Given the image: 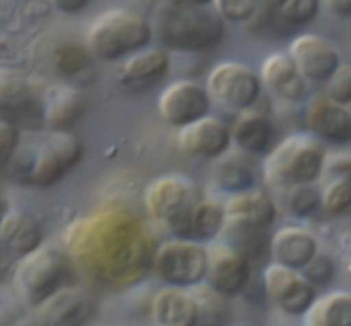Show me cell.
Here are the masks:
<instances>
[{"label": "cell", "instance_id": "obj_1", "mask_svg": "<svg viewBox=\"0 0 351 326\" xmlns=\"http://www.w3.org/2000/svg\"><path fill=\"white\" fill-rule=\"evenodd\" d=\"M65 251L86 278L105 288L137 283L153 268V237L122 209L99 211L65 230Z\"/></svg>", "mask_w": 351, "mask_h": 326}, {"label": "cell", "instance_id": "obj_2", "mask_svg": "<svg viewBox=\"0 0 351 326\" xmlns=\"http://www.w3.org/2000/svg\"><path fill=\"white\" fill-rule=\"evenodd\" d=\"M154 27L165 47L187 54L211 50L225 36V21L215 7L202 2H163L154 16Z\"/></svg>", "mask_w": 351, "mask_h": 326}, {"label": "cell", "instance_id": "obj_3", "mask_svg": "<svg viewBox=\"0 0 351 326\" xmlns=\"http://www.w3.org/2000/svg\"><path fill=\"white\" fill-rule=\"evenodd\" d=\"M328 151L322 141L307 132L285 137L264 158V181L273 187L311 185L324 170Z\"/></svg>", "mask_w": 351, "mask_h": 326}, {"label": "cell", "instance_id": "obj_4", "mask_svg": "<svg viewBox=\"0 0 351 326\" xmlns=\"http://www.w3.org/2000/svg\"><path fill=\"white\" fill-rule=\"evenodd\" d=\"M153 38L146 17L129 9H110L95 19L86 34L93 57L113 62L144 50Z\"/></svg>", "mask_w": 351, "mask_h": 326}, {"label": "cell", "instance_id": "obj_5", "mask_svg": "<svg viewBox=\"0 0 351 326\" xmlns=\"http://www.w3.org/2000/svg\"><path fill=\"white\" fill-rule=\"evenodd\" d=\"M199 201L194 182L177 174L154 178L144 191V206L151 218L163 223L175 239L182 240H194L192 211Z\"/></svg>", "mask_w": 351, "mask_h": 326}, {"label": "cell", "instance_id": "obj_6", "mask_svg": "<svg viewBox=\"0 0 351 326\" xmlns=\"http://www.w3.org/2000/svg\"><path fill=\"white\" fill-rule=\"evenodd\" d=\"M72 263L67 251L57 246H41L27 254L16 268V285L27 304L40 307L62 288L69 287Z\"/></svg>", "mask_w": 351, "mask_h": 326}, {"label": "cell", "instance_id": "obj_7", "mask_svg": "<svg viewBox=\"0 0 351 326\" xmlns=\"http://www.w3.org/2000/svg\"><path fill=\"white\" fill-rule=\"evenodd\" d=\"M153 270L168 287H195L206 281L208 247L197 240H167L154 253Z\"/></svg>", "mask_w": 351, "mask_h": 326}, {"label": "cell", "instance_id": "obj_8", "mask_svg": "<svg viewBox=\"0 0 351 326\" xmlns=\"http://www.w3.org/2000/svg\"><path fill=\"white\" fill-rule=\"evenodd\" d=\"M211 102L233 112H247L259 100L263 91L261 75L249 65L225 60L211 69L206 82Z\"/></svg>", "mask_w": 351, "mask_h": 326}, {"label": "cell", "instance_id": "obj_9", "mask_svg": "<svg viewBox=\"0 0 351 326\" xmlns=\"http://www.w3.org/2000/svg\"><path fill=\"white\" fill-rule=\"evenodd\" d=\"M266 294L283 312L291 316L307 314L317 301L315 287L305 278L302 271L271 263L264 270Z\"/></svg>", "mask_w": 351, "mask_h": 326}, {"label": "cell", "instance_id": "obj_10", "mask_svg": "<svg viewBox=\"0 0 351 326\" xmlns=\"http://www.w3.org/2000/svg\"><path fill=\"white\" fill-rule=\"evenodd\" d=\"M211 98L208 89L191 79H180L161 91L158 98V110L163 120L170 126L184 129L191 124L208 117Z\"/></svg>", "mask_w": 351, "mask_h": 326}, {"label": "cell", "instance_id": "obj_11", "mask_svg": "<svg viewBox=\"0 0 351 326\" xmlns=\"http://www.w3.org/2000/svg\"><path fill=\"white\" fill-rule=\"evenodd\" d=\"M250 281V261L230 247L219 242L208 247V273L206 283L225 297L242 294Z\"/></svg>", "mask_w": 351, "mask_h": 326}, {"label": "cell", "instance_id": "obj_12", "mask_svg": "<svg viewBox=\"0 0 351 326\" xmlns=\"http://www.w3.org/2000/svg\"><path fill=\"white\" fill-rule=\"evenodd\" d=\"M290 58L302 78L312 82H328L339 69V54L326 38L305 33L290 43Z\"/></svg>", "mask_w": 351, "mask_h": 326}, {"label": "cell", "instance_id": "obj_13", "mask_svg": "<svg viewBox=\"0 0 351 326\" xmlns=\"http://www.w3.org/2000/svg\"><path fill=\"white\" fill-rule=\"evenodd\" d=\"M305 126L319 141L338 146L351 143V112L326 95L311 100L305 112Z\"/></svg>", "mask_w": 351, "mask_h": 326}, {"label": "cell", "instance_id": "obj_14", "mask_svg": "<svg viewBox=\"0 0 351 326\" xmlns=\"http://www.w3.org/2000/svg\"><path fill=\"white\" fill-rule=\"evenodd\" d=\"M177 144L194 158H221L232 144V129L216 117H204L178 130Z\"/></svg>", "mask_w": 351, "mask_h": 326}, {"label": "cell", "instance_id": "obj_15", "mask_svg": "<svg viewBox=\"0 0 351 326\" xmlns=\"http://www.w3.org/2000/svg\"><path fill=\"white\" fill-rule=\"evenodd\" d=\"M95 312V304L77 287H65L38 307L41 326H82Z\"/></svg>", "mask_w": 351, "mask_h": 326}, {"label": "cell", "instance_id": "obj_16", "mask_svg": "<svg viewBox=\"0 0 351 326\" xmlns=\"http://www.w3.org/2000/svg\"><path fill=\"white\" fill-rule=\"evenodd\" d=\"M226 225L267 230L276 220V205L261 189L237 192L226 199Z\"/></svg>", "mask_w": 351, "mask_h": 326}, {"label": "cell", "instance_id": "obj_17", "mask_svg": "<svg viewBox=\"0 0 351 326\" xmlns=\"http://www.w3.org/2000/svg\"><path fill=\"white\" fill-rule=\"evenodd\" d=\"M317 251L315 237L300 226H283L269 240L273 263L297 271H304L315 259Z\"/></svg>", "mask_w": 351, "mask_h": 326}, {"label": "cell", "instance_id": "obj_18", "mask_svg": "<svg viewBox=\"0 0 351 326\" xmlns=\"http://www.w3.org/2000/svg\"><path fill=\"white\" fill-rule=\"evenodd\" d=\"M158 326H197L199 307L189 288L165 287L156 292L151 304Z\"/></svg>", "mask_w": 351, "mask_h": 326}, {"label": "cell", "instance_id": "obj_19", "mask_svg": "<svg viewBox=\"0 0 351 326\" xmlns=\"http://www.w3.org/2000/svg\"><path fill=\"white\" fill-rule=\"evenodd\" d=\"M86 110L84 95L74 86H55L48 91L43 105V120L51 132L69 130Z\"/></svg>", "mask_w": 351, "mask_h": 326}, {"label": "cell", "instance_id": "obj_20", "mask_svg": "<svg viewBox=\"0 0 351 326\" xmlns=\"http://www.w3.org/2000/svg\"><path fill=\"white\" fill-rule=\"evenodd\" d=\"M261 81L278 96L290 102H298L305 93V79L290 55H269L261 69Z\"/></svg>", "mask_w": 351, "mask_h": 326}, {"label": "cell", "instance_id": "obj_21", "mask_svg": "<svg viewBox=\"0 0 351 326\" xmlns=\"http://www.w3.org/2000/svg\"><path fill=\"white\" fill-rule=\"evenodd\" d=\"M0 240L12 253L27 256L43 246V233L36 220L26 213L9 211L0 223Z\"/></svg>", "mask_w": 351, "mask_h": 326}, {"label": "cell", "instance_id": "obj_22", "mask_svg": "<svg viewBox=\"0 0 351 326\" xmlns=\"http://www.w3.org/2000/svg\"><path fill=\"white\" fill-rule=\"evenodd\" d=\"M232 141L243 151L263 153L273 141V124L264 113L247 110L239 115L232 127Z\"/></svg>", "mask_w": 351, "mask_h": 326}, {"label": "cell", "instance_id": "obj_23", "mask_svg": "<svg viewBox=\"0 0 351 326\" xmlns=\"http://www.w3.org/2000/svg\"><path fill=\"white\" fill-rule=\"evenodd\" d=\"M170 67V57L163 48H144L127 57L123 62V82L130 84H147L167 74Z\"/></svg>", "mask_w": 351, "mask_h": 326}, {"label": "cell", "instance_id": "obj_24", "mask_svg": "<svg viewBox=\"0 0 351 326\" xmlns=\"http://www.w3.org/2000/svg\"><path fill=\"white\" fill-rule=\"evenodd\" d=\"M305 326H351V294L322 295L305 314Z\"/></svg>", "mask_w": 351, "mask_h": 326}, {"label": "cell", "instance_id": "obj_25", "mask_svg": "<svg viewBox=\"0 0 351 326\" xmlns=\"http://www.w3.org/2000/svg\"><path fill=\"white\" fill-rule=\"evenodd\" d=\"M194 295L199 307V325L197 326H232V307L228 304V297L218 294L215 288L209 287L206 281L189 288Z\"/></svg>", "mask_w": 351, "mask_h": 326}, {"label": "cell", "instance_id": "obj_26", "mask_svg": "<svg viewBox=\"0 0 351 326\" xmlns=\"http://www.w3.org/2000/svg\"><path fill=\"white\" fill-rule=\"evenodd\" d=\"M321 206L328 215H351V161L341 163L321 191Z\"/></svg>", "mask_w": 351, "mask_h": 326}, {"label": "cell", "instance_id": "obj_27", "mask_svg": "<svg viewBox=\"0 0 351 326\" xmlns=\"http://www.w3.org/2000/svg\"><path fill=\"white\" fill-rule=\"evenodd\" d=\"M33 93L27 79L10 69H0V110L23 113L33 106Z\"/></svg>", "mask_w": 351, "mask_h": 326}, {"label": "cell", "instance_id": "obj_28", "mask_svg": "<svg viewBox=\"0 0 351 326\" xmlns=\"http://www.w3.org/2000/svg\"><path fill=\"white\" fill-rule=\"evenodd\" d=\"M226 225L225 206L215 199H201L192 211V235L197 242H209L221 235Z\"/></svg>", "mask_w": 351, "mask_h": 326}, {"label": "cell", "instance_id": "obj_29", "mask_svg": "<svg viewBox=\"0 0 351 326\" xmlns=\"http://www.w3.org/2000/svg\"><path fill=\"white\" fill-rule=\"evenodd\" d=\"M67 168L62 163L60 158L57 156L50 144L45 141L40 148L36 150L34 156L31 158L29 168H27V182L38 187H50L57 182L62 181Z\"/></svg>", "mask_w": 351, "mask_h": 326}, {"label": "cell", "instance_id": "obj_30", "mask_svg": "<svg viewBox=\"0 0 351 326\" xmlns=\"http://www.w3.org/2000/svg\"><path fill=\"white\" fill-rule=\"evenodd\" d=\"M221 235L225 237V244L242 253L249 261L259 257L266 249L267 240H271L267 239V230L250 229V226L225 225Z\"/></svg>", "mask_w": 351, "mask_h": 326}, {"label": "cell", "instance_id": "obj_31", "mask_svg": "<svg viewBox=\"0 0 351 326\" xmlns=\"http://www.w3.org/2000/svg\"><path fill=\"white\" fill-rule=\"evenodd\" d=\"M215 182L221 191L230 192V196L237 192H243L252 189L254 174L249 165L237 158L221 160L215 168Z\"/></svg>", "mask_w": 351, "mask_h": 326}, {"label": "cell", "instance_id": "obj_32", "mask_svg": "<svg viewBox=\"0 0 351 326\" xmlns=\"http://www.w3.org/2000/svg\"><path fill=\"white\" fill-rule=\"evenodd\" d=\"M274 17L288 26H304L315 19L319 12L317 0H287L273 3Z\"/></svg>", "mask_w": 351, "mask_h": 326}, {"label": "cell", "instance_id": "obj_33", "mask_svg": "<svg viewBox=\"0 0 351 326\" xmlns=\"http://www.w3.org/2000/svg\"><path fill=\"white\" fill-rule=\"evenodd\" d=\"M47 143L57 153V156L60 158L67 170H72L82 160L84 148H82V143L77 139V136H74L71 130L51 132L47 137Z\"/></svg>", "mask_w": 351, "mask_h": 326}, {"label": "cell", "instance_id": "obj_34", "mask_svg": "<svg viewBox=\"0 0 351 326\" xmlns=\"http://www.w3.org/2000/svg\"><path fill=\"white\" fill-rule=\"evenodd\" d=\"M321 205V192L314 185H297L290 189L288 208L297 216H308Z\"/></svg>", "mask_w": 351, "mask_h": 326}, {"label": "cell", "instance_id": "obj_35", "mask_svg": "<svg viewBox=\"0 0 351 326\" xmlns=\"http://www.w3.org/2000/svg\"><path fill=\"white\" fill-rule=\"evenodd\" d=\"M259 3L252 0H216L213 7L221 16L223 21L230 23H245L257 12Z\"/></svg>", "mask_w": 351, "mask_h": 326}, {"label": "cell", "instance_id": "obj_36", "mask_svg": "<svg viewBox=\"0 0 351 326\" xmlns=\"http://www.w3.org/2000/svg\"><path fill=\"white\" fill-rule=\"evenodd\" d=\"M326 96L335 103L348 106L351 103V65H339L326 86Z\"/></svg>", "mask_w": 351, "mask_h": 326}, {"label": "cell", "instance_id": "obj_37", "mask_svg": "<svg viewBox=\"0 0 351 326\" xmlns=\"http://www.w3.org/2000/svg\"><path fill=\"white\" fill-rule=\"evenodd\" d=\"M19 148V130L9 119H0V168L7 167Z\"/></svg>", "mask_w": 351, "mask_h": 326}, {"label": "cell", "instance_id": "obj_38", "mask_svg": "<svg viewBox=\"0 0 351 326\" xmlns=\"http://www.w3.org/2000/svg\"><path fill=\"white\" fill-rule=\"evenodd\" d=\"M55 58H57V67L62 72H65V74H72L74 71H82V67L89 62L84 51H81L74 45H64V47L58 48Z\"/></svg>", "mask_w": 351, "mask_h": 326}, {"label": "cell", "instance_id": "obj_39", "mask_svg": "<svg viewBox=\"0 0 351 326\" xmlns=\"http://www.w3.org/2000/svg\"><path fill=\"white\" fill-rule=\"evenodd\" d=\"M302 273L305 275V278H307L312 285L328 283V281L331 280L332 273H335V264H332V261L329 259V257L319 256L317 254L315 259L312 261Z\"/></svg>", "mask_w": 351, "mask_h": 326}, {"label": "cell", "instance_id": "obj_40", "mask_svg": "<svg viewBox=\"0 0 351 326\" xmlns=\"http://www.w3.org/2000/svg\"><path fill=\"white\" fill-rule=\"evenodd\" d=\"M326 5L338 16L346 17L351 16V0H328Z\"/></svg>", "mask_w": 351, "mask_h": 326}, {"label": "cell", "instance_id": "obj_41", "mask_svg": "<svg viewBox=\"0 0 351 326\" xmlns=\"http://www.w3.org/2000/svg\"><path fill=\"white\" fill-rule=\"evenodd\" d=\"M57 5L62 10H69V12H74V10H81L88 5L86 0H75V2H57Z\"/></svg>", "mask_w": 351, "mask_h": 326}, {"label": "cell", "instance_id": "obj_42", "mask_svg": "<svg viewBox=\"0 0 351 326\" xmlns=\"http://www.w3.org/2000/svg\"><path fill=\"white\" fill-rule=\"evenodd\" d=\"M7 215V202L3 201V198L0 196V223H2V220L5 218Z\"/></svg>", "mask_w": 351, "mask_h": 326}, {"label": "cell", "instance_id": "obj_43", "mask_svg": "<svg viewBox=\"0 0 351 326\" xmlns=\"http://www.w3.org/2000/svg\"><path fill=\"white\" fill-rule=\"evenodd\" d=\"M346 108H348V110H350V112H351V103H350V105H348V106H346Z\"/></svg>", "mask_w": 351, "mask_h": 326}, {"label": "cell", "instance_id": "obj_44", "mask_svg": "<svg viewBox=\"0 0 351 326\" xmlns=\"http://www.w3.org/2000/svg\"><path fill=\"white\" fill-rule=\"evenodd\" d=\"M232 326H240V325H232Z\"/></svg>", "mask_w": 351, "mask_h": 326}]
</instances>
